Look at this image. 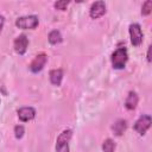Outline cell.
<instances>
[{
	"label": "cell",
	"instance_id": "cell-7",
	"mask_svg": "<svg viewBox=\"0 0 152 152\" xmlns=\"http://www.w3.org/2000/svg\"><path fill=\"white\" fill-rule=\"evenodd\" d=\"M106 13V4L103 1H96L91 5L89 14L93 19H97Z\"/></svg>",
	"mask_w": 152,
	"mask_h": 152
},
{
	"label": "cell",
	"instance_id": "cell-1",
	"mask_svg": "<svg viewBox=\"0 0 152 152\" xmlns=\"http://www.w3.org/2000/svg\"><path fill=\"white\" fill-rule=\"evenodd\" d=\"M127 59H128V53H127V50L125 48L116 49L112 53V57H110L112 65H113L114 69H122V68H125V65L127 63Z\"/></svg>",
	"mask_w": 152,
	"mask_h": 152
},
{
	"label": "cell",
	"instance_id": "cell-4",
	"mask_svg": "<svg viewBox=\"0 0 152 152\" xmlns=\"http://www.w3.org/2000/svg\"><path fill=\"white\" fill-rule=\"evenodd\" d=\"M129 36H131V43L134 46H139L142 42V32L139 24H131L129 25Z\"/></svg>",
	"mask_w": 152,
	"mask_h": 152
},
{
	"label": "cell",
	"instance_id": "cell-16",
	"mask_svg": "<svg viewBox=\"0 0 152 152\" xmlns=\"http://www.w3.org/2000/svg\"><path fill=\"white\" fill-rule=\"evenodd\" d=\"M24 132H25V129H24V127L21 125H18V126L14 127V133H15V138L17 139H20L24 135Z\"/></svg>",
	"mask_w": 152,
	"mask_h": 152
},
{
	"label": "cell",
	"instance_id": "cell-15",
	"mask_svg": "<svg viewBox=\"0 0 152 152\" xmlns=\"http://www.w3.org/2000/svg\"><path fill=\"white\" fill-rule=\"evenodd\" d=\"M151 10H152V1L151 0H147L142 4V7H141V14L142 15H148L151 13Z\"/></svg>",
	"mask_w": 152,
	"mask_h": 152
},
{
	"label": "cell",
	"instance_id": "cell-19",
	"mask_svg": "<svg viewBox=\"0 0 152 152\" xmlns=\"http://www.w3.org/2000/svg\"><path fill=\"white\" fill-rule=\"evenodd\" d=\"M147 61L151 62V46H148V50H147Z\"/></svg>",
	"mask_w": 152,
	"mask_h": 152
},
{
	"label": "cell",
	"instance_id": "cell-5",
	"mask_svg": "<svg viewBox=\"0 0 152 152\" xmlns=\"http://www.w3.org/2000/svg\"><path fill=\"white\" fill-rule=\"evenodd\" d=\"M151 116L150 115H142L140 116L135 124H134V129L140 134V135H144L146 133V131L151 127Z\"/></svg>",
	"mask_w": 152,
	"mask_h": 152
},
{
	"label": "cell",
	"instance_id": "cell-11",
	"mask_svg": "<svg viewBox=\"0 0 152 152\" xmlns=\"http://www.w3.org/2000/svg\"><path fill=\"white\" fill-rule=\"evenodd\" d=\"M138 100H139V99H138L137 93H135V91H129V94H128V96H127V99H126V102H125L126 108L129 109V110L134 109V108L137 107V104H138Z\"/></svg>",
	"mask_w": 152,
	"mask_h": 152
},
{
	"label": "cell",
	"instance_id": "cell-9",
	"mask_svg": "<svg viewBox=\"0 0 152 152\" xmlns=\"http://www.w3.org/2000/svg\"><path fill=\"white\" fill-rule=\"evenodd\" d=\"M18 116L21 121H30L36 116V110L32 107H23L18 110Z\"/></svg>",
	"mask_w": 152,
	"mask_h": 152
},
{
	"label": "cell",
	"instance_id": "cell-12",
	"mask_svg": "<svg viewBox=\"0 0 152 152\" xmlns=\"http://www.w3.org/2000/svg\"><path fill=\"white\" fill-rule=\"evenodd\" d=\"M126 127H127V124L125 120H118L114 125H113V131L116 135H121L125 131H126Z\"/></svg>",
	"mask_w": 152,
	"mask_h": 152
},
{
	"label": "cell",
	"instance_id": "cell-17",
	"mask_svg": "<svg viewBox=\"0 0 152 152\" xmlns=\"http://www.w3.org/2000/svg\"><path fill=\"white\" fill-rule=\"evenodd\" d=\"M68 5H69V1H57V2H55V8L59 10V11H64Z\"/></svg>",
	"mask_w": 152,
	"mask_h": 152
},
{
	"label": "cell",
	"instance_id": "cell-13",
	"mask_svg": "<svg viewBox=\"0 0 152 152\" xmlns=\"http://www.w3.org/2000/svg\"><path fill=\"white\" fill-rule=\"evenodd\" d=\"M49 42L51 44H58V43H61L62 42V34H61V32L57 31V30L51 31L49 33Z\"/></svg>",
	"mask_w": 152,
	"mask_h": 152
},
{
	"label": "cell",
	"instance_id": "cell-8",
	"mask_svg": "<svg viewBox=\"0 0 152 152\" xmlns=\"http://www.w3.org/2000/svg\"><path fill=\"white\" fill-rule=\"evenodd\" d=\"M27 45H28V39L25 34H20L15 38L14 40V50L19 55H24L27 50Z\"/></svg>",
	"mask_w": 152,
	"mask_h": 152
},
{
	"label": "cell",
	"instance_id": "cell-18",
	"mask_svg": "<svg viewBox=\"0 0 152 152\" xmlns=\"http://www.w3.org/2000/svg\"><path fill=\"white\" fill-rule=\"evenodd\" d=\"M4 23H5V18L0 14V32H1V30H2V26H4Z\"/></svg>",
	"mask_w": 152,
	"mask_h": 152
},
{
	"label": "cell",
	"instance_id": "cell-2",
	"mask_svg": "<svg viewBox=\"0 0 152 152\" xmlns=\"http://www.w3.org/2000/svg\"><path fill=\"white\" fill-rule=\"evenodd\" d=\"M72 131L71 129H64L57 138L56 144V152H69V141L71 139Z\"/></svg>",
	"mask_w": 152,
	"mask_h": 152
},
{
	"label": "cell",
	"instance_id": "cell-14",
	"mask_svg": "<svg viewBox=\"0 0 152 152\" xmlns=\"http://www.w3.org/2000/svg\"><path fill=\"white\" fill-rule=\"evenodd\" d=\"M103 152H114L115 151V142L112 139H106L102 144Z\"/></svg>",
	"mask_w": 152,
	"mask_h": 152
},
{
	"label": "cell",
	"instance_id": "cell-10",
	"mask_svg": "<svg viewBox=\"0 0 152 152\" xmlns=\"http://www.w3.org/2000/svg\"><path fill=\"white\" fill-rule=\"evenodd\" d=\"M63 78V70L62 69H53L50 71V81L53 86H61Z\"/></svg>",
	"mask_w": 152,
	"mask_h": 152
},
{
	"label": "cell",
	"instance_id": "cell-6",
	"mask_svg": "<svg viewBox=\"0 0 152 152\" xmlns=\"http://www.w3.org/2000/svg\"><path fill=\"white\" fill-rule=\"evenodd\" d=\"M48 61V56L45 53H39L34 57V59L31 62L30 64V70L32 72H39L44 66H45V63Z\"/></svg>",
	"mask_w": 152,
	"mask_h": 152
},
{
	"label": "cell",
	"instance_id": "cell-3",
	"mask_svg": "<svg viewBox=\"0 0 152 152\" xmlns=\"http://www.w3.org/2000/svg\"><path fill=\"white\" fill-rule=\"evenodd\" d=\"M38 17L37 15H26V17H20L17 19L15 25L19 28H24V30H33L38 26Z\"/></svg>",
	"mask_w": 152,
	"mask_h": 152
}]
</instances>
